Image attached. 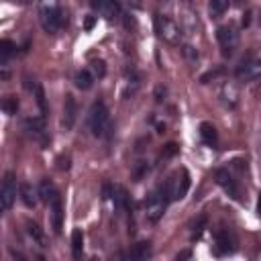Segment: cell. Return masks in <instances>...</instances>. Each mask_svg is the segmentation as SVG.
<instances>
[{
    "mask_svg": "<svg viewBox=\"0 0 261 261\" xmlns=\"http://www.w3.org/2000/svg\"><path fill=\"white\" fill-rule=\"evenodd\" d=\"M169 192H167V186H159L155 192H151L147 196V200H145V216H147V221L149 223H157L165 208H167V202H169Z\"/></svg>",
    "mask_w": 261,
    "mask_h": 261,
    "instance_id": "cell-1",
    "label": "cell"
},
{
    "mask_svg": "<svg viewBox=\"0 0 261 261\" xmlns=\"http://www.w3.org/2000/svg\"><path fill=\"white\" fill-rule=\"evenodd\" d=\"M39 20H41L43 31L49 33V35L57 33V31L65 25L63 10H61L59 4H55V2H43V4L39 6Z\"/></svg>",
    "mask_w": 261,
    "mask_h": 261,
    "instance_id": "cell-2",
    "label": "cell"
},
{
    "mask_svg": "<svg viewBox=\"0 0 261 261\" xmlns=\"http://www.w3.org/2000/svg\"><path fill=\"white\" fill-rule=\"evenodd\" d=\"M88 125L94 137H104L111 130V117H108V108L104 106V102H94L90 106L88 113Z\"/></svg>",
    "mask_w": 261,
    "mask_h": 261,
    "instance_id": "cell-3",
    "label": "cell"
},
{
    "mask_svg": "<svg viewBox=\"0 0 261 261\" xmlns=\"http://www.w3.org/2000/svg\"><path fill=\"white\" fill-rule=\"evenodd\" d=\"M153 23H155V33H157L165 43H169V45H178V43L182 41L184 31H182V27H180L173 18H169V16H165V14H155Z\"/></svg>",
    "mask_w": 261,
    "mask_h": 261,
    "instance_id": "cell-4",
    "label": "cell"
},
{
    "mask_svg": "<svg viewBox=\"0 0 261 261\" xmlns=\"http://www.w3.org/2000/svg\"><path fill=\"white\" fill-rule=\"evenodd\" d=\"M16 200V178L12 171H6L0 180V216L8 212Z\"/></svg>",
    "mask_w": 261,
    "mask_h": 261,
    "instance_id": "cell-5",
    "label": "cell"
},
{
    "mask_svg": "<svg viewBox=\"0 0 261 261\" xmlns=\"http://www.w3.org/2000/svg\"><path fill=\"white\" fill-rule=\"evenodd\" d=\"M165 186H167V192H169L171 200H182L184 196L188 194V190H190V173L186 169L173 173V176L165 182Z\"/></svg>",
    "mask_w": 261,
    "mask_h": 261,
    "instance_id": "cell-6",
    "label": "cell"
},
{
    "mask_svg": "<svg viewBox=\"0 0 261 261\" xmlns=\"http://www.w3.org/2000/svg\"><path fill=\"white\" fill-rule=\"evenodd\" d=\"M23 127H25V130H27V135L33 137L35 141H39V143H43V145L49 143L47 130H45V119H43V117H29V119H25Z\"/></svg>",
    "mask_w": 261,
    "mask_h": 261,
    "instance_id": "cell-7",
    "label": "cell"
},
{
    "mask_svg": "<svg viewBox=\"0 0 261 261\" xmlns=\"http://www.w3.org/2000/svg\"><path fill=\"white\" fill-rule=\"evenodd\" d=\"M214 180L229 196H233L235 200H241V188H239L237 180L229 173V169H216L214 171Z\"/></svg>",
    "mask_w": 261,
    "mask_h": 261,
    "instance_id": "cell-8",
    "label": "cell"
},
{
    "mask_svg": "<svg viewBox=\"0 0 261 261\" xmlns=\"http://www.w3.org/2000/svg\"><path fill=\"white\" fill-rule=\"evenodd\" d=\"M237 78L243 80V82H251L257 80L261 76V59H247L237 68Z\"/></svg>",
    "mask_w": 261,
    "mask_h": 261,
    "instance_id": "cell-9",
    "label": "cell"
},
{
    "mask_svg": "<svg viewBox=\"0 0 261 261\" xmlns=\"http://www.w3.org/2000/svg\"><path fill=\"white\" fill-rule=\"evenodd\" d=\"M235 251H237V239L233 237V233H229L227 229L216 233V253L227 255V253H235Z\"/></svg>",
    "mask_w": 261,
    "mask_h": 261,
    "instance_id": "cell-10",
    "label": "cell"
},
{
    "mask_svg": "<svg viewBox=\"0 0 261 261\" xmlns=\"http://www.w3.org/2000/svg\"><path fill=\"white\" fill-rule=\"evenodd\" d=\"M216 39H219L225 55H231V53H233V49L237 47V41H239L237 33H235L231 27H219V31H216Z\"/></svg>",
    "mask_w": 261,
    "mask_h": 261,
    "instance_id": "cell-11",
    "label": "cell"
},
{
    "mask_svg": "<svg viewBox=\"0 0 261 261\" xmlns=\"http://www.w3.org/2000/svg\"><path fill=\"white\" fill-rule=\"evenodd\" d=\"M76 119H78V104H76V98L72 94H68L65 96V102H63V119H61L63 129L70 130L76 125Z\"/></svg>",
    "mask_w": 261,
    "mask_h": 261,
    "instance_id": "cell-12",
    "label": "cell"
},
{
    "mask_svg": "<svg viewBox=\"0 0 261 261\" xmlns=\"http://www.w3.org/2000/svg\"><path fill=\"white\" fill-rule=\"evenodd\" d=\"M92 8L104 16V18H117L121 16V4L115 2V0H98V2H92Z\"/></svg>",
    "mask_w": 261,
    "mask_h": 261,
    "instance_id": "cell-13",
    "label": "cell"
},
{
    "mask_svg": "<svg viewBox=\"0 0 261 261\" xmlns=\"http://www.w3.org/2000/svg\"><path fill=\"white\" fill-rule=\"evenodd\" d=\"M37 194H39V200H43L47 206H51L57 198H61L59 192H57V188H55V184H53L51 180H43V182L39 184Z\"/></svg>",
    "mask_w": 261,
    "mask_h": 261,
    "instance_id": "cell-14",
    "label": "cell"
},
{
    "mask_svg": "<svg viewBox=\"0 0 261 261\" xmlns=\"http://www.w3.org/2000/svg\"><path fill=\"white\" fill-rule=\"evenodd\" d=\"M151 255H153V247H151L149 241H139L130 247L129 251V261H147Z\"/></svg>",
    "mask_w": 261,
    "mask_h": 261,
    "instance_id": "cell-15",
    "label": "cell"
},
{
    "mask_svg": "<svg viewBox=\"0 0 261 261\" xmlns=\"http://www.w3.org/2000/svg\"><path fill=\"white\" fill-rule=\"evenodd\" d=\"M18 196H20V200H23V204L27 208H35L37 202H39V194H37V190L29 182L18 184Z\"/></svg>",
    "mask_w": 261,
    "mask_h": 261,
    "instance_id": "cell-16",
    "label": "cell"
},
{
    "mask_svg": "<svg viewBox=\"0 0 261 261\" xmlns=\"http://www.w3.org/2000/svg\"><path fill=\"white\" fill-rule=\"evenodd\" d=\"M49 219H51L53 233L59 235L61 229H63V204H61V198H57V200L49 206Z\"/></svg>",
    "mask_w": 261,
    "mask_h": 261,
    "instance_id": "cell-17",
    "label": "cell"
},
{
    "mask_svg": "<svg viewBox=\"0 0 261 261\" xmlns=\"http://www.w3.org/2000/svg\"><path fill=\"white\" fill-rule=\"evenodd\" d=\"M27 88L33 92V98H35L37 106L41 108L43 119H45V115H47V100H45V92H43V86L39 82H35V80H33V84H31V80H27Z\"/></svg>",
    "mask_w": 261,
    "mask_h": 261,
    "instance_id": "cell-18",
    "label": "cell"
},
{
    "mask_svg": "<svg viewBox=\"0 0 261 261\" xmlns=\"http://www.w3.org/2000/svg\"><path fill=\"white\" fill-rule=\"evenodd\" d=\"M27 233H29V237L33 239L39 247H47V237H45V233H43V229L37 223L27 221Z\"/></svg>",
    "mask_w": 261,
    "mask_h": 261,
    "instance_id": "cell-19",
    "label": "cell"
},
{
    "mask_svg": "<svg viewBox=\"0 0 261 261\" xmlns=\"http://www.w3.org/2000/svg\"><path fill=\"white\" fill-rule=\"evenodd\" d=\"M139 76L133 72V70H127L125 72V90H123V96L127 98V96H133L135 92H137V88H139Z\"/></svg>",
    "mask_w": 261,
    "mask_h": 261,
    "instance_id": "cell-20",
    "label": "cell"
},
{
    "mask_svg": "<svg viewBox=\"0 0 261 261\" xmlns=\"http://www.w3.org/2000/svg\"><path fill=\"white\" fill-rule=\"evenodd\" d=\"M221 98H223L225 104H229V106H237V102H239V90H237V86H235L233 82H227V84L223 86Z\"/></svg>",
    "mask_w": 261,
    "mask_h": 261,
    "instance_id": "cell-21",
    "label": "cell"
},
{
    "mask_svg": "<svg viewBox=\"0 0 261 261\" xmlns=\"http://www.w3.org/2000/svg\"><path fill=\"white\" fill-rule=\"evenodd\" d=\"M200 137L210 147H216V143H219V133H216V129L210 123H202L200 125Z\"/></svg>",
    "mask_w": 261,
    "mask_h": 261,
    "instance_id": "cell-22",
    "label": "cell"
},
{
    "mask_svg": "<svg viewBox=\"0 0 261 261\" xmlns=\"http://www.w3.org/2000/svg\"><path fill=\"white\" fill-rule=\"evenodd\" d=\"M113 200H115V206H117V210H127L129 208V204H130V200H129V194H127V190L123 188V186H115V190H113Z\"/></svg>",
    "mask_w": 261,
    "mask_h": 261,
    "instance_id": "cell-23",
    "label": "cell"
},
{
    "mask_svg": "<svg viewBox=\"0 0 261 261\" xmlns=\"http://www.w3.org/2000/svg\"><path fill=\"white\" fill-rule=\"evenodd\" d=\"M82 251H84V235H82L80 229H74V233H72V253H74L76 261L82 259Z\"/></svg>",
    "mask_w": 261,
    "mask_h": 261,
    "instance_id": "cell-24",
    "label": "cell"
},
{
    "mask_svg": "<svg viewBox=\"0 0 261 261\" xmlns=\"http://www.w3.org/2000/svg\"><path fill=\"white\" fill-rule=\"evenodd\" d=\"M92 84H94V76L90 70H82L76 74V86L80 90H90Z\"/></svg>",
    "mask_w": 261,
    "mask_h": 261,
    "instance_id": "cell-25",
    "label": "cell"
},
{
    "mask_svg": "<svg viewBox=\"0 0 261 261\" xmlns=\"http://www.w3.org/2000/svg\"><path fill=\"white\" fill-rule=\"evenodd\" d=\"M0 111H4L6 115H16L18 111V100L14 96H4L0 100Z\"/></svg>",
    "mask_w": 261,
    "mask_h": 261,
    "instance_id": "cell-26",
    "label": "cell"
},
{
    "mask_svg": "<svg viewBox=\"0 0 261 261\" xmlns=\"http://www.w3.org/2000/svg\"><path fill=\"white\" fill-rule=\"evenodd\" d=\"M16 45L12 41H8V39H2L0 41V57H12V55H16Z\"/></svg>",
    "mask_w": 261,
    "mask_h": 261,
    "instance_id": "cell-27",
    "label": "cell"
},
{
    "mask_svg": "<svg viewBox=\"0 0 261 261\" xmlns=\"http://www.w3.org/2000/svg\"><path fill=\"white\" fill-rule=\"evenodd\" d=\"M229 10V2L227 0H212L210 2V12H212V16H221L223 12H227Z\"/></svg>",
    "mask_w": 261,
    "mask_h": 261,
    "instance_id": "cell-28",
    "label": "cell"
},
{
    "mask_svg": "<svg viewBox=\"0 0 261 261\" xmlns=\"http://www.w3.org/2000/svg\"><path fill=\"white\" fill-rule=\"evenodd\" d=\"M223 74H225V68H216V70H210V72H206V74H202V76H200V84H208L210 80L219 78V76H223Z\"/></svg>",
    "mask_w": 261,
    "mask_h": 261,
    "instance_id": "cell-29",
    "label": "cell"
},
{
    "mask_svg": "<svg viewBox=\"0 0 261 261\" xmlns=\"http://www.w3.org/2000/svg\"><path fill=\"white\" fill-rule=\"evenodd\" d=\"M180 151V145L178 143H167V145H163V149H161V157H173Z\"/></svg>",
    "mask_w": 261,
    "mask_h": 261,
    "instance_id": "cell-30",
    "label": "cell"
},
{
    "mask_svg": "<svg viewBox=\"0 0 261 261\" xmlns=\"http://www.w3.org/2000/svg\"><path fill=\"white\" fill-rule=\"evenodd\" d=\"M92 70H94V76L104 78V76H106V63H104L102 59H94V61H92Z\"/></svg>",
    "mask_w": 261,
    "mask_h": 261,
    "instance_id": "cell-31",
    "label": "cell"
},
{
    "mask_svg": "<svg viewBox=\"0 0 261 261\" xmlns=\"http://www.w3.org/2000/svg\"><path fill=\"white\" fill-rule=\"evenodd\" d=\"M204 227H206V216H200L198 221H196V225H194V239H198L200 235H202V231H204Z\"/></svg>",
    "mask_w": 261,
    "mask_h": 261,
    "instance_id": "cell-32",
    "label": "cell"
},
{
    "mask_svg": "<svg viewBox=\"0 0 261 261\" xmlns=\"http://www.w3.org/2000/svg\"><path fill=\"white\" fill-rule=\"evenodd\" d=\"M57 169H61V171L70 169V157L68 155H59L57 157Z\"/></svg>",
    "mask_w": 261,
    "mask_h": 261,
    "instance_id": "cell-33",
    "label": "cell"
},
{
    "mask_svg": "<svg viewBox=\"0 0 261 261\" xmlns=\"http://www.w3.org/2000/svg\"><path fill=\"white\" fill-rule=\"evenodd\" d=\"M94 25H96V16H86V20H84V29H86V31H92Z\"/></svg>",
    "mask_w": 261,
    "mask_h": 261,
    "instance_id": "cell-34",
    "label": "cell"
},
{
    "mask_svg": "<svg viewBox=\"0 0 261 261\" xmlns=\"http://www.w3.org/2000/svg\"><path fill=\"white\" fill-rule=\"evenodd\" d=\"M184 53H186L190 59H198V51H196L194 47H190V45H186V47H184Z\"/></svg>",
    "mask_w": 261,
    "mask_h": 261,
    "instance_id": "cell-35",
    "label": "cell"
},
{
    "mask_svg": "<svg viewBox=\"0 0 261 261\" xmlns=\"http://www.w3.org/2000/svg\"><path fill=\"white\" fill-rule=\"evenodd\" d=\"M190 255H192V251H190V249H184V251H180V253L176 255V261H186V259H190Z\"/></svg>",
    "mask_w": 261,
    "mask_h": 261,
    "instance_id": "cell-36",
    "label": "cell"
},
{
    "mask_svg": "<svg viewBox=\"0 0 261 261\" xmlns=\"http://www.w3.org/2000/svg\"><path fill=\"white\" fill-rule=\"evenodd\" d=\"M113 190H115V188H113L111 184H104L102 192H104V198H106V200H108V198H113Z\"/></svg>",
    "mask_w": 261,
    "mask_h": 261,
    "instance_id": "cell-37",
    "label": "cell"
},
{
    "mask_svg": "<svg viewBox=\"0 0 261 261\" xmlns=\"http://www.w3.org/2000/svg\"><path fill=\"white\" fill-rule=\"evenodd\" d=\"M161 96H165V90H163V88H161V86H159V88L155 90V100H157V102H161V100H163Z\"/></svg>",
    "mask_w": 261,
    "mask_h": 261,
    "instance_id": "cell-38",
    "label": "cell"
},
{
    "mask_svg": "<svg viewBox=\"0 0 261 261\" xmlns=\"http://www.w3.org/2000/svg\"><path fill=\"white\" fill-rule=\"evenodd\" d=\"M249 23H251V12H245L243 14V27H249Z\"/></svg>",
    "mask_w": 261,
    "mask_h": 261,
    "instance_id": "cell-39",
    "label": "cell"
},
{
    "mask_svg": "<svg viewBox=\"0 0 261 261\" xmlns=\"http://www.w3.org/2000/svg\"><path fill=\"white\" fill-rule=\"evenodd\" d=\"M113 261H123V255H121V253H117V255L113 257Z\"/></svg>",
    "mask_w": 261,
    "mask_h": 261,
    "instance_id": "cell-40",
    "label": "cell"
},
{
    "mask_svg": "<svg viewBox=\"0 0 261 261\" xmlns=\"http://www.w3.org/2000/svg\"><path fill=\"white\" fill-rule=\"evenodd\" d=\"M35 261H45V257H43V255H37V257H35Z\"/></svg>",
    "mask_w": 261,
    "mask_h": 261,
    "instance_id": "cell-41",
    "label": "cell"
},
{
    "mask_svg": "<svg viewBox=\"0 0 261 261\" xmlns=\"http://www.w3.org/2000/svg\"><path fill=\"white\" fill-rule=\"evenodd\" d=\"M257 208H259V212H261V198H259V204H257Z\"/></svg>",
    "mask_w": 261,
    "mask_h": 261,
    "instance_id": "cell-42",
    "label": "cell"
},
{
    "mask_svg": "<svg viewBox=\"0 0 261 261\" xmlns=\"http://www.w3.org/2000/svg\"><path fill=\"white\" fill-rule=\"evenodd\" d=\"M259 25H261V16H259Z\"/></svg>",
    "mask_w": 261,
    "mask_h": 261,
    "instance_id": "cell-43",
    "label": "cell"
},
{
    "mask_svg": "<svg viewBox=\"0 0 261 261\" xmlns=\"http://www.w3.org/2000/svg\"><path fill=\"white\" fill-rule=\"evenodd\" d=\"M92 261H98V259H92Z\"/></svg>",
    "mask_w": 261,
    "mask_h": 261,
    "instance_id": "cell-44",
    "label": "cell"
}]
</instances>
